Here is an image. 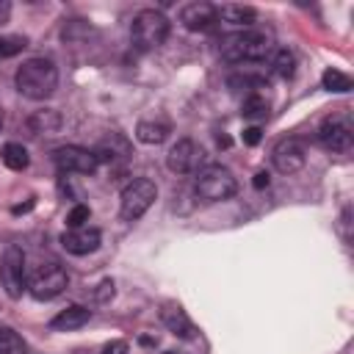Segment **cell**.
Returning a JSON list of instances; mask_svg holds the SVG:
<instances>
[{"label":"cell","mask_w":354,"mask_h":354,"mask_svg":"<svg viewBox=\"0 0 354 354\" xmlns=\"http://www.w3.org/2000/svg\"><path fill=\"white\" fill-rule=\"evenodd\" d=\"M252 183H254V188H268V183H271V180H268V171H257Z\"/></svg>","instance_id":"4dcf8cb0"},{"label":"cell","mask_w":354,"mask_h":354,"mask_svg":"<svg viewBox=\"0 0 354 354\" xmlns=\"http://www.w3.org/2000/svg\"><path fill=\"white\" fill-rule=\"evenodd\" d=\"M88 318H91V310H88V307L72 304V307L61 310V313L50 321V326H53V329H61V332H69V329H80L83 324H88Z\"/></svg>","instance_id":"2e32d148"},{"label":"cell","mask_w":354,"mask_h":354,"mask_svg":"<svg viewBox=\"0 0 354 354\" xmlns=\"http://www.w3.org/2000/svg\"><path fill=\"white\" fill-rule=\"evenodd\" d=\"M194 191L202 202H224L230 196H235L238 191V180L235 174L221 166V163H210V166H202L196 171V183H194Z\"/></svg>","instance_id":"3957f363"},{"label":"cell","mask_w":354,"mask_h":354,"mask_svg":"<svg viewBox=\"0 0 354 354\" xmlns=\"http://www.w3.org/2000/svg\"><path fill=\"white\" fill-rule=\"evenodd\" d=\"M0 282L11 299H19L28 288V271H25V252L19 246H8L0 257Z\"/></svg>","instance_id":"52a82bcc"},{"label":"cell","mask_w":354,"mask_h":354,"mask_svg":"<svg viewBox=\"0 0 354 354\" xmlns=\"http://www.w3.org/2000/svg\"><path fill=\"white\" fill-rule=\"evenodd\" d=\"M130 348H127V343L124 340H111V343H105L102 346V351L100 354H127Z\"/></svg>","instance_id":"f1b7e54d"},{"label":"cell","mask_w":354,"mask_h":354,"mask_svg":"<svg viewBox=\"0 0 354 354\" xmlns=\"http://www.w3.org/2000/svg\"><path fill=\"white\" fill-rule=\"evenodd\" d=\"M100 241H102V232L97 227H69L61 232V246L69 252V254H91L100 249Z\"/></svg>","instance_id":"7c38bea8"},{"label":"cell","mask_w":354,"mask_h":354,"mask_svg":"<svg viewBox=\"0 0 354 354\" xmlns=\"http://www.w3.org/2000/svg\"><path fill=\"white\" fill-rule=\"evenodd\" d=\"M227 86H230L232 91L246 88V91H254V94H257V88H266L268 83H266V77H257V75H232V77L227 80Z\"/></svg>","instance_id":"d4e9b609"},{"label":"cell","mask_w":354,"mask_h":354,"mask_svg":"<svg viewBox=\"0 0 354 354\" xmlns=\"http://www.w3.org/2000/svg\"><path fill=\"white\" fill-rule=\"evenodd\" d=\"M0 354H28V343L11 326H0Z\"/></svg>","instance_id":"7402d4cb"},{"label":"cell","mask_w":354,"mask_h":354,"mask_svg":"<svg viewBox=\"0 0 354 354\" xmlns=\"http://www.w3.org/2000/svg\"><path fill=\"white\" fill-rule=\"evenodd\" d=\"M202 163H205V149L191 138H180L177 144H171L166 155V166L174 174H194L202 169Z\"/></svg>","instance_id":"30bf717a"},{"label":"cell","mask_w":354,"mask_h":354,"mask_svg":"<svg viewBox=\"0 0 354 354\" xmlns=\"http://www.w3.org/2000/svg\"><path fill=\"white\" fill-rule=\"evenodd\" d=\"M17 91L28 100H47L58 86V69L50 58H28L14 75Z\"/></svg>","instance_id":"6da1fadb"},{"label":"cell","mask_w":354,"mask_h":354,"mask_svg":"<svg viewBox=\"0 0 354 354\" xmlns=\"http://www.w3.org/2000/svg\"><path fill=\"white\" fill-rule=\"evenodd\" d=\"M268 100L263 97V94H249L246 100H243V105H241V113L246 116V119H254V122H260V119H266L268 116Z\"/></svg>","instance_id":"cb8c5ba5"},{"label":"cell","mask_w":354,"mask_h":354,"mask_svg":"<svg viewBox=\"0 0 354 354\" xmlns=\"http://www.w3.org/2000/svg\"><path fill=\"white\" fill-rule=\"evenodd\" d=\"M53 163L58 166L61 174H91L100 166L97 155L91 149H86V147H77V144L58 147L53 152Z\"/></svg>","instance_id":"9c48e42d"},{"label":"cell","mask_w":354,"mask_h":354,"mask_svg":"<svg viewBox=\"0 0 354 354\" xmlns=\"http://www.w3.org/2000/svg\"><path fill=\"white\" fill-rule=\"evenodd\" d=\"M354 141V127H351V119L346 113H335V116H326L318 127V144L329 152H346Z\"/></svg>","instance_id":"ba28073f"},{"label":"cell","mask_w":354,"mask_h":354,"mask_svg":"<svg viewBox=\"0 0 354 354\" xmlns=\"http://www.w3.org/2000/svg\"><path fill=\"white\" fill-rule=\"evenodd\" d=\"M274 50V39L271 33L263 30H241L224 39L221 44V58L230 64H243V61H263L266 55H271Z\"/></svg>","instance_id":"7a4b0ae2"},{"label":"cell","mask_w":354,"mask_h":354,"mask_svg":"<svg viewBox=\"0 0 354 354\" xmlns=\"http://www.w3.org/2000/svg\"><path fill=\"white\" fill-rule=\"evenodd\" d=\"M321 86L326 88V91H335V94H346V91H351V77L346 75V72H340V69H324V75H321Z\"/></svg>","instance_id":"44dd1931"},{"label":"cell","mask_w":354,"mask_h":354,"mask_svg":"<svg viewBox=\"0 0 354 354\" xmlns=\"http://www.w3.org/2000/svg\"><path fill=\"white\" fill-rule=\"evenodd\" d=\"M28 130L33 136H55L61 130V113L53 108H41L36 113H30L28 119Z\"/></svg>","instance_id":"9a60e30c"},{"label":"cell","mask_w":354,"mask_h":354,"mask_svg":"<svg viewBox=\"0 0 354 354\" xmlns=\"http://www.w3.org/2000/svg\"><path fill=\"white\" fill-rule=\"evenodd\" d=\"M113 293H116V290H113V282L105 279V282H100V290H97L94 296H97V301H108V299H113Z\"/></svg>","instance_id":"f546056e"},{"label":"cell","mask_w":354,"mask_h":354,"mask_svg":"<svg viewBox=\"0 0 354 354\" xmlns=\"http://www.w3.org/2000/svg\"><path fill=\"white\" fill-rule=\"evenodd\" d=\"M0 158H3V163H6L11 171H25L28 163H30L28 149H25L22 144H17V141H8V144L0 149Z\"/></svg>","instance_id":"ffe728a7"},{"label":"cell","mask_w":354,"mask_h":354,"mask_svg":"<svg viewBox=\"0 0 354 354\" xmlns=\"http://www.w3.org/2000/svg\"><path fill=\"white\" fill-rule=\"evenodd\" d=\"M271 72L277 77H282V80L293 77L296 75V55L290 50H277L274 53V61H271Z\"/></svg>","instance_id":"603a6c76"},{"label":"cell","mask_w":354,"mask_h":354,"mask_svg":"<svg viewBox=\"0 0 354 354\" xmlns=\"http://www.w3.org/2000/svg\"><path fill=\"white\" fill-rule=\"evenodd\" d=\"M307 160V152H304V144L299 138H282L277 141V147L271 149V163L277 171L282 174H293L304 166Z\"/></svg>","instance_id":"8fae6325"},{"label":"cell","mask_w":354,"mask_h":354,"mask_svg":"<svg viewBox=\"0 0 354 354\" xmlns=\"http://www.w3.org/2000/svg\"><path fill=\"white\" fill-rule=\"evenodd\" d=\"M169 36V19L155 11V8H144L133 17V25H130V39L136 44V50L141 53H149V50H158Z\"/></svg>","instance_id":"277c9868"},{"label":"cell","mask_w":354,"mask_h":354,"mask_svg":"<svg viewBox=\"0 0 354 354\" xmlns=\"http://www.w3.org/2000/svg\"><path fill=\"white\" fill-rule=\"evenodd\" d=\"M166 354H183V351H166Z\"/></svg>","instance_id":"836d02e7"},{"label":"cell","mask_w":354,"mask_h":354,"mask_svg":"<svg viewBox=\"0 0 354 354\" xmlns=\"http://www.w3.org/2000/svg\"><path fill=\"white\" fill-rule=\"evenodd\" d=\"M160 321H163V326H166L171 335H177V337H185V340L196 337V326L191 324V318L185 315V310H183L180 304H166V307L160 310Z\"/></svg>","instance_id":"5bb4252c"},{"label":"cell","mask_w":354,"mask_h":354,"mask_svg":"<svg viewBox=\"0 0 354 354\" xmlns=\"http://www.w3.org/2000/svg\"><path fill=\"white\" fill-rule=\"evenodd\" d=\"M260 138H263V130H260L257 124H252V127H246V130H243V144H246V147L260 144Z\"/></svg>","instance_id":"83f0119b"},{"label":"cell","mask_w":354,"mask_h":354,"mask_svg":"<svg viewBox=\"0 0 354 354\" xmlns=\"http://www.w3.org/2000/svg\"><path fill=\"white\" fill-rule=\"evenodd\" d=\"M91 152L97 155V160H116V158H127V155H130V144H127L124 136L111 133V138L100 141V147L91 149Z\"/></svg>","instance_id":"d6986e66"},{"label":"cell","mask_w":354,"mask_h":354,"mask_svg":"<svg viewBox=\"0 0 354 354\" xmlns=\"http://www.w3.org/2000/svg\"><path fill=\"white\" fill-rule=\"evenodd\" d=\"M88 218H91L88 205H75V207L66 213V224H69V227H86Z\"/></svg>","instance_id":"4316f807"},{"label":"cell","mask_w":354,"mask_h":354,"mask_svg":"<svg viewBox=\"0 0 354 354\" xmlns=\"http://www.w3.org/2000/svg\"><path fill=\"white\" fill-rule=\"evenodd\" d=\"M218 19L227 22V25H235V28H252L254 19H257V11L252 6H235V3H227L218 8Z\"/></svg>","instance_id":"e0dca14e"},{"label":"cell","mask_w":354,"mask_h":354,"mask_svg":"<svg viewBox=\"0 0 354 354\" xmlns=\"http://www.w3.org/2000/svg\"><path fill=\"white\" fill-rule=\"evenodd\" d=\"M3 122H6V111H3V102H0V127H3Z\"/></svg>","instance_id":"d6a6232c"},{"label":"cell","mask_w":354,"mask_h":354,"mask_svg":"<svg viewBox=\"0 0 354 354\" xmlns=\"http://www.w3.org/2000/svg\"><path fill=\"white\" fill-rule=\"evenodd\" d=\"M66 285H69L66 268L58 266L55 260L39 263V266L33 268V274L28 277V290H30V296L39 299V301H50V299H55L58 293H64Z\"/></svg>","instance_id":"8992f818"},{"label":"cell","mask_w":354,"mask_h":354,"mask_svg":"<svg viewBox=\"0 0 354 354\" xmlns=\"http://www.w3.org/2000/svg\"><path fill=\"white\" fill-rule=\"evenodd\" d=\"M169 133H171V127L166 119H144L136 127V138L141 144H163Z\"/></svg>","instance_id":"ac0fdd59"},{"label":"cell","mask_w":354,"mask_h":354,"mask_svg":"<svg viewBox=\"0 0 354 354\" xmlns=\"http://www.w3.org/2000/svg\"><path fill=\"white\" fill-rule=\"evenodd\" d=\"M158 199V185L147 177H138V180H130L124 188H122V196H119V213L124 221H138L149 207L152 202Z\"/></svg>","instance_id":"5b68a950"},{"label":"cell","mask_w":354,"mask_h":354,"mask_svg":"<svg viewBox=\"0 0 354 354\" xmlns=\"http://www.w3.org/2000/svg\"><path fill=\"white\" fill-rule=\"evenodd\" d=\"M216 19H218V8L205 0H196L180 8V22L185 30H207Z\"/></svg>","instance_id":"4fadbf2b"},{"label":"cell","mask_w":354,"mask_h":354,"mask_svg":"<svg viewBox=\"0 0 354 354\" xmlns=\"http://www.w3.org/2000/svg\"><path fill=\"white\" fill-rule=\"evenodd\" d=\"M8 11H11V6H8V3H0V22L8 19Z\"/></svg>","instance_id":"1f68e13d"},{"label":"cell","mask_w":354,"mask_h":354,"mask_svg":"<svg viewBox=\"0 0 354 354\" xmlns=\"http://www.w3.org/2000/svg\"><path fill=\"white\" fill-rule=\"evenodd\" d=\"M28 47L25 36H0V58H11Z\"/></svg>","instance_id":"484cf974"}]
</instances>
